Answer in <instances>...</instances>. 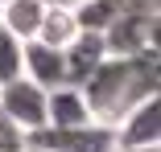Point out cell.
<instances>
[{
	"mask_svg": "<svg viewBox=\"0 0 161 152\" xmlns=\"http://www.w3.org/2000/svg\"><path fill=\"white\" fill-rule=\"evenodd\" d=\"M21 74L33 78L46 90L66 86V58H62V45H46L37 37L21 41Z\"/></svg>",
	"mask_w": 161,
	"mask_h": 152,
	"instance_id": "6",
	"label": "cell"
},
{
	"mask_svg": "<svg viewBox=\"0 0 161 152\" xmlns=\"http://www.w3.org/2000/svg\"><path fill=\"white\" fill-rule=\"evenodd\" d=\"M42 13H46V4H42V0H0V25H4L17 41L37 37Z\"/></svg>",
	"mask_w": 161,
	"mask_h": 152,
	"instance_id": "9",
	"label": "cell"
},
{
	"mask_svg": "<svg viewBox=\"0 0 161 152\" xmlns=\"http://www.w3.org/2000/svg\"><path fill=\"white\" fill-rule=\"evenodd\" d=\"M46 99H50V90L37 86L33 78H25V74L0 82V111H4L21 132H33V128L46 124Z\"/></svg>",
	"mask_w": 161,
	"mask_h": 152,
	"instance_id": "4",
	"label": "cell"
},
{
	"mask_svg": "<svg viewBox=\"0 0 161 152\" xmlns=\"http://www.w3.org/2000/svg\"><path fill=\"white\" fill-rule=\"evenodd\" d=\"M21 74V41L0 25V82H8Z\"/></svg>",
	"mask_w": 161,
	"mask_h": 152,
	"instance_id": "12",
	"label": "cell"
},
{
	"mask_svg": "<svg viewBox=\"0 0 161 152\" xmlns=\"http://www.w3.org/2000/svg\"><path fill=\"white\" fill-rule=\"evenodd\" d=\"M116 148H161V103H157V95L136 103L116 124Z\"/></svg>",
	"mask_w": 161,
	"mask_h": 152,
	"instance_id": "5",
	"label": "cell"
},
{
	"mask_svg": "<svg viewBox=\"0 0 161 152\" xmlns=\"http://www.w3.org/2000/svg\"><path fill=\"white\" fill-rule=\"evenodd\" d=\"M103 49L108 58L157 49V0H128L120 17L103 29Z\"/></svg>",
	"mask_w": 161,
	"mask_h": 152,
	"instance_id": "2",
	"label": "cell"
},
{
	"mask_svg": "<svg viewBox=\"0 0 161 152\" xmlns=\"http://www.w3.org/2000/svg\"><path fill=\"white\" fill-rule=\"evenodd\" d=\"M46 124L54 128H79V124H91V107L83 99L79 86H54L50 99H46Z\"/></svg>",
	"mask_w": 161,
	"mask_h": 152,
	"instance_id": "8",
	"label": "cell"
},
{
	"mask_svg": "<svg viewBox=\"0 0 161 152\" xmlns=\"http://www.w3.org/2000/svg\"><path fill=\"white\" fill-rule=\"evenodd\" d=\"M79 90L91 107V119L116 128L136 103L157 95V49L128 53V58H103Z\"/></svg>",
	"mask_w": 161,
	"mask_h": 152,
	"instance_id": "1",
	"label": "cell"
},
{
	"mask_svg": "<svg viewBox=\"0 0 161 152\" xmlns=\"http://www.w3.org/2000/svg\"><path fill=\"white\" fill-rule=\"evenodd\" d=\"M62 58H66V86H83L95 66L108 58L103 49V33H91V29H79V33L62 45Z\"/></svg>",
	"mask_w": 161,
	"mask_h": 152,
	"instance_id": "7",
	"label": "cell"
},
{
	"mask_svg": "<svg viewBox=\"0 0 161 152\" xmlns=\"http://www.w3.org/2000/svg\"><path fill=\"white\" fill-rule=\"evenodd\" d=\"M124 4H128V0H75V21H79V29L103 33V29L120 17Z\"/></svg>",
	"mask_w": 161,
	"mask_h": 152,
	"instance_id": "11",
	"label": "cell"
},
{
	"mask_svg": "<svg viewBox=\"0 0 161 152\" xmlns=\"http://www.w3.org/2000/svg\"><path fill=\"white\" fill-rule=\"evenodd\" d=\"M75 33H79L75 4H46L42 25H37V41H46V45H66Z\"/></svg>",
	"mask_w": 161,
	"mask_h": 152,
	"instance_id": "10",
	"label": "cell"
},
{
	"mask_svg": "<svg viewBox=\"0 0 161 152\" xmlns=\"http://www.w3.org/2000/svg\"><path fill=\"white\" fill-rule=\"evenodd\" d=\"M21 152H46V148H29V144H25V148H21Z\"/></svg>",
	"mask_w": 161,
	"mask_h": 152,
	"instance_id": "14",
	"label": "cell"
},
{
	"mask_svg": "<svg viewBox=\"0 0 161 152\" xmlns=\"http://www.w3.org/2000/svg\"><path fill=\"white\" fill-rule=\"evenodd\" d=\"M21 148H25V132L0 111V152H21Z\"/></svg>",
	"mask_w": 161,
	"mask_h": 152,
	"instance_id": "13",
	"label": "cell"
},
{
	"mask_svg": "<svg viewBox=\"0 0 161 152\" xmlns=\"http://www.w3.org/2000/svg\"><path fill=\"white\" fill-rule=\"evenodd\" d=\"M25 144L29 148H46V152H112L116 148V128L99 124V119L79 124V128L42 124L33 132H25Z\"/></svg>",
	"mask_w": 161,
	"mask_h": 152,
	"instance_id": "3",
	"label": "cell"
}]
</instances>
